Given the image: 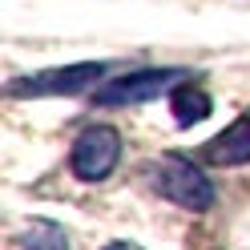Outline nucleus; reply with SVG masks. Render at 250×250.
<instances>
[{
  "instance_id": "nucleus-7",
  "label": "nucleus",
  "mask_w": 250,
  "mask_h": 250,
  "mask_svg": "<svg viewBox=\"0 0 250 250\" xmlns=\"http://www.w3.org/2000/svg\"><path fill=\"white\" fill-rule=\"evenodd\" d=\"M17 246L21 250H69V234H65V226L49 222V218H33L17 234Z\"/></svg>"
},
{
  "instance_id": "nucleus-4",
  "label": "nucleus",
  "mask_w": 250,
  "mask_h": 250,
  "mask_svg": "<svg viewBox=\"0 0 250 250\" xmlns=\"http://www.w3.org/2000/svg\"><path fill=\"white\" fill-rule=\"evenodd\" d=\"M121 162V133L113 129V125H85L81 133H77V142L69 149V174L77 182H105L109 174L117 169Z\"/></svg>"
},
{
  "instance_id": "nucleus-1",
  "label": "nucleus",
  "mask_w": 250,
  "mask_h": 250,
  "mask_svg": "<svg viewBox=\"0 0 250 250\" xmlns=\"http://www.w3.org/2000/svg\"><path fill=\"white\" fill-rule=\"evenodd\" d=\"M194 81V69H182V65H149V69H129V73H117L101 81L97 89L89 93V105H101V109H117V105H146V101H158L169 97L178 85Z\"/></svg>"
},
{
  "instance_id": "nucleus-8",
  "label": "nucleus",
  "mask_w": 250,
  "mask_h": 250,
  "mask_svg": "<svg viewBox=\"0 0 250 250\" xmlns=\"http://www.w3.org/2000/svg\"><path fill=\"white\" fill-rule=\"evenodd\" d=\"M101 250H142V246H137V242H125V238H117V242H105Z\"/></svg>"
},
{
  "instance_id": "nucleus-5",
  "label": "nucleus",
  "mask_w": 250,
  "mask_h": 250,
  "mask_svg": "<svg viewBox=\"0 0 250 250\" xmlns=\"http://www.w3.org/2000/svg\"><path fill=\"white\" fill-rule=\"evenodd\" d=\"M206 166H222V169H234V166H250V113L238 117L226 133H218L214 142H206V149L198 153Z\"/></svg>"
},
{
  "instance_id": "nucleus-2",
  "label": "nucleus",
  "mask_w": 250,
  "mask_h": 250,
  "mask_svg": "<svg viewBox=\"0 0 250 250\" xmlns=\"http://www.w3.org/2000/svg\"><path fill=\"white\" fill-rule=\"evenodd\" d=\"M149 182L166 202H174V206L190 210V214H206L218 202V190H214L210 174L202 169V162L182 158V153H162L149 166Z\"/></svg>"
},
{
  "instance_id": "nucleus-3",
  "label": "nucleus",
  "mask_w": 250,
  "mask_h": 250,
  "mask_svg": "<svg viewBox=\"0 0 250 250\" xmlns=\"http://www.w3.org/2000/svg\"><path fill=\"white\" fill-rule=\"evenodd\" d=\"M109 61H81V65H57V69H41V73H24L12 77L4 85L8 97H81L93 93L101 81H109Z\"/></svg>"
},
{
  "instance_id": "nucleus-6",
  "label": "nucleus",
  "mask_w": 250,
  "mask_h": 250,
  "mask_svg": "<svg viewBox=\"0 0 250 250\" xmlns=\"http://www.w3.org/2000/svg\"><path fill=\"white\" fill-rule=\"evenodd\" d=\"M169 113H174V121L182 125V129H190V125H202L214 113V101H210L206 89L186 81V85H178L174 93H169Z\"/></svg>"
}]
</instances>
